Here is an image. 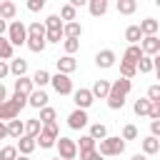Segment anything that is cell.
<instances>
[{"label":"cell","instance_id":"f546056e","mask_svg":"<svg viewBox=\"0 0 160 160\" xmlns=\"http://www.w3.org/2000/svg\"><path fill=\"white\" fill-rule=\"evenodd\" d=\"M138 10V2L135 0H118V12L120 15H132Z\"/></svg>","mask_w":160,"mask_h":160},{"label":"cell","instance_id":"d6986e66","mask_svg":"<svg viewBox=\"0 0 160 160\" xmlns=\"http://www.w3.org/2000/svg\"><path fill=\"white\" fill-rule=\"evenodd\" d=\"M5 130H8V138H15V140H18V138H22V135H25V122L15 118V120L5 122Z\"/></svg>","mask_w":160,"mask_h":160},{"label":"cell","instance_id":"3957f363","mask_svg":"<svg viewBox=\"0 0 160 160\" xmlns=\"http://www.w3.org/2000/svg\"><path fill=\"white\" fill-rule=\"evenodd\" d=\"M95 150L102 158H115V155H122L125 152V140L122 138H115V135H108V138L100 140V145H95Z\"/></svg>","mask_w":160,"mask_h":160},{"label":"cell","instance_id":"836d02e7","mask_svg":"<svg viewBox=\"0 0 160 160\" xmlns=\"http://www.w3.org/2000/svg\"><path fill=\"white\" fill-rule=\"evenodd\" d=\"M55 118H58V112H55L52 108H42L38 120H40V125H48V122H55Z\"/></svg>","mask_w":160,"mask_h":160},{"label":"cell","instance_id":"83f0119b","mask_svg":"<svg viewBox=\"0 0 160 160\" xmlns=\"http://www.w3.org/2000/svg\"><path fill=\"white\" fill-rule=\"evenodd\" d=\"M88 135H90V138H92V140L98 142V140L108 138V128H105L102 122H92V125H90V132H88Z\"/></svg>","mask_w":160,"mask_h":160},{"label":"cell","instance_id":"5b68a950","mask_svg":"<svg viewBox=\"0 0 160 160\" xmlns=\"http://www.w3.org/2000/svg\"><path fill=\"white\" fill-rule=\"evenodd\" d=\"M55 148H58V158L60 160H72L75 155H78V145H75V140L72 138H58L55 140Z\"/></svg>","mask_w":160,"mask_h":160},{"label":"cell","instance_id":"ffe728a7","mask_svg":"<svg viewBox=\"0 0 160 160\" xmlns=\"http://www.w3.org/2000/svg\"><path fill=\"white\" fill-rule=\"evenodd\" d=\"M8 68H10V75L22 78V75L28 72V60H22V58H12V60L8 62Z\"/></svg>","mask_w":160,"mask_h":160},{"label":"cell","instance_id":"ba28073f","mask_svg":"<svg viewBox=\"0 0 160 160\" xmlns=\"http://www.w3.org/2000/svg\"><path fill=\"white\" fill-rule=\"evenodd\" d=\"M140 50H142V55H148V58H155L158 52H160V38L158 35H150V38H142L140 42Z\"/></svg>","mask_w":160,"mask_h":160},{"label":"cell","instance_id":"7dc6e473","mask_svg":"<svg viewBox=\"0 0 160 160\" xmlns=\"http://www.w3.org/2000/svg\"><path fill=\"white\" fill-rule=\"evenodd\" d=\"M80 160H102V155L98 150H90V152H80Z\"/></svg>","mask_w":160,"mask_h":160},{"label":"cell","instance_id":"8fae6325","mask_svg":"<svg viewBox=\"0 0 160 160\" xmlns=\"http://www.w3.org/2000/svg\"><path fill=\"white\" fill-rule=\"evenodd\" d=\"M48 100H50V98H48V92H45V90H38V88L28 95V105H30V108H35V110L48 108Z\"/></svg>","mask_w":160,"mask_h":160},{"label":"cell","instance_id":"9a60e30c","mask_svg":"<svg viewBox=\"0 0 160 160\" xmlns=\"http://www.w3.org/2000/svg\"><path fill=\"white\" fill-rule=\"evenodd\" d=\"M15 18H18V5H15L12 0H2V2H0V20H5V22L10 20V22H12Z\"/></svg>","mask_w":160,"mask_h":160},{"label":"cell","instance_id":"ab89813d","mask_svg":"<svg viewBox=\"0 0 160 160\" xmlns=\"http://www.w3.org/2000/svg\"><path fill=\"white\" fill-rule=\"evenodd\" d=\"M40 132H45V135H50V138H55V140H58V138H60L58 120H55V122H48V125H42V130H40Z\"/></svg>","mask_w":160,"mask_h":160},{"label":"cell","instance_id":"e575fe53","mask_svg":"<svg viewBox=\"0 0 160 160\" xmlns=\"http://www.w3.org/2000/svg\"><path fill=\"white\" fill-rule=\"evenodd\" d=\"M35 145H40L42 150H50V148H55V138H50V135L40 132V135L35 138Z\"/></svg>","mask_w":160,"mask_h":160},{"label":"cell","instance_id":"c3c4849f","mask_svg":"<svg viewBox=\"0 0 160 160\" xmlns=\"http://www.w3.org/2000/svg\"><path fill=\"white\" fill-rule=\"evenodd\" d=\"M10 100H15L20 108H25V105H28V98H25V95H18V92H12V98H10Z\"/></svg>","mask_w":160,"mask_h":160},{"label":"cell","instance_id":"9c48e42d","mask_svg":"<svg viewBox=\"0 0 160 160\" xmlns=\"http://www.w3.org/2000/svg\"><path fill=\"white\" fill-rule=\"evenodd\" d=\"M72 102L78 105V110H88V108L95 102V98L90 95L88 88H80V90H72Z\"/></svg>","mask_w":160,"mask_h":160},{"label":"cell","instance_id":"d6a6232c","mask_svg":"<svg viewBox=\"0 0 160 160\" xmlns=\"http://www.w3.org/2000/svg\"><path fill=\"white\" fill-rule=\"evenodd\" d=\"M132 110H135V115H148L150 112V100L148 98H140V100H135V105H132Z\"/></svg>","mask_w":160,"mask_h":160},{"label":"cell","instance_id":"5bb4252c","mask_svg":"<svg viewBox=\"0 0 160 160\" xmlns=\"http://www.w3.org/2000/svg\"><path fill=\"white\" fill-rule=\"evenodd\" d=\"M140 35L142 38H150V35H158V30H160V22L155 20V18H145V20H140Z\"/></svg>","mask_w":160,"mask_h":160},{"label":"cell","instance_id":"816d5d0a","mask_svg":"<svg viewBox=\"0 0 160 160\" xmlns=\"http://www.w3.org/2000/svg\"><path fill=\"white\" fill-rule=\"evenodd\" d=\"M8 100V90H5V85L0 82V102H5Z\"/></svg>","mask_w":160,"mask_h":160},{"label":"cell","instance_id":"11a10c76","mask_svg":"<svg viewBox=\"0 0 160 160\" xmlns=\"http://www.w3.org/2000/svg\"><path fill=\"white\" fill-rule=\"evenodd\" d=\"M130 160H148V158H145V155H142V152H138V155H132V158H130Z\"/></svg>","mask_w":160,"mask_h":160},{"label":"cell","instance_id":"ee69618b","mask_svg":"<svg viewBox=\"0 0 160 160\" xmlns=\"http://www.w3.org/2000/svg\"><path fill=\"white\" fill-rule=\"evenodd\" d=\"M148 100L150 102H160V85H150L148 88Z\"/></svg>","mask_w":160,"mask_h":160},{"label":"cell","instance_id":"b9f144b4","mask_svg":"<svg viewBox=\"0 0 160 160\" xmlns=\"http://www.w3.org/2000/svg\"><path fill=\"white\" fill-rule=\"evenodd\" d=\"M62 40V30H45V42H60Z\"/></svg>","mask_w":160,"mask_h":160},{"label":"cell","instance_id":"7c38bea8","mask_svg":"<svg viewBox=\"0 0 160 160\" xmlns=\"http://www.w3.org/2000/svg\"><path fill=\"white\" fill-rule=\"evenodd\" d=\"M115 60H118V58H115V50H110V48H108V50H100V52L95 55V65H98V68H102V70L112 68V65H115Z\"/></svg>","mask_w":160,"mask_h":160},{"label":"cell","instance_id":"f5cc1de1","mask_svg":"<svg viewBox=\"0 0 160 160\" xmlns=\"http://www.w3.org/2000/svg\"><path fill=\"white\" fill-rule=\"evenodd\" d=\"M5 32H8V22L0 20V38H5Z\"/></svg>","mask_w":160,"mask_h":160},{"label":"cell","instance_id":"9f6ffc18","mask_svg":"<svg viewBox=\"0 0 160 160\" xmlns=\"http://www.w3.org/2000/svg\"><path fill=\"white\" fill-rule=\"evenodd\" d=\"M15 160H30V158H28V155H18Z\"/></svg>","mask_w":160,"mask_h":160},{"label":"cell","instance_id":"8992f818","mask_svg":"<svg viewBox=\"0 0 160 160\" xmlns=\"http://www.w3.org/2000/svg\"><path fill=\"white\" fill-rule=\"evenodd\" d=\"M50 85H52V90L58 92V95H72V80H70V75H50Z\"/></svg>","mask_w":160,"mask_h":160},{"label":"cell","instance_id":"f35d334b","mask_svg":"<svg viewBox=\"0 0 160 160\" xmlns=\"http://www.w3.org/2000/svg\"><path fill=\"white\" fill-rule=\"evenodd\" d=\"M140 72H152V58H148V55H142L140 60H138V65H135Z\"/></svg>","mask_w":160,"mask_h":160},{"label":"cell","instance_id":"7a4b0ae2","mask_svg":"<svg viewBox=\"0 0 160 160\" xmlns=\"http://www.w3.org/2000/svg\"><path fill=\"white\" fill-rule=\"evenodd\" d=\"M25 45L32 50V52H42L45 50V25L40 22V20H32L30 25H28V40H25Z\"/></svg>","mask_w":160,"mask_h":160},{"label":"cell","instance_id":"6da1fadb","mask_svg":"<svg viewBox=\"0 0 160 160\" xmlns=\"http://www.w3.org/2000/svg\"><path fill=\"white\" fill-rule=\"evenodd\" d=\"M132 90V80H125V78H118V80H112L110 82V92H108V108L110 110H122V105H125V98H128V92Z\"/></svg>","mask_w":160,"mask_h":160},{"label":"cell","instance_id":"8d00e7d4","mask_svg":"<svg viewBox=\"0 0 160 160\" xmlns=\"http://www.w3.org/2000/svg\"><path fill=\"white\" fill-rule=\"evenodd\" d=\"M62 48H65V55H75V52L80 50V40L65 38V40H62Z\"/></svg>","mask_w":160,"mask_h":160},{"label":"cell","instance_id":"1f68e13d","mask_svg":"<svg viewBox=\"0 0 160 160\" xmlns=\"http://www.w3.org/2000/svg\"><path fill=\"white\" fill-rule=\"evenodd\" d=\"M12 52H15V48L8 42V38H0V60H12Z\"/></svg>","mask_w":160,"mask_h":160},{"label":"cell","instance_id":"74e56055","mask_svg":"<svg viewBox=\"0 0 160 160\" xmlns=\"http://www.w3.org/2000/svg\"><path fill=\"white\" fill-rule=\"evenodd\" d=\"M135 72H138V68H135V65H128V62H122V60H120V78L132 80V78H135Z\"/></svg>","mask_w":160,"mask_h":160},{"label":"cell","instance_id":"277c9868","mask_svg":"<svg viewBox=\"0 0 160 160\" xmlns=\"http://www.w3.org/2000/svg\"><path fill=\"white\" fill-rule=\"evenodd\" d=\"M25 40H28V28H25V22H22V20L8 22V42H10L12 48H18V45H25Z\"/></svg>","mask_w":160,"mask_h":160},{"label":"cell","instance_id":"f1b7e54d","mask_svg":"<svg viewBox=\"0 0 160 160\" xmlns=\"http://www.w3.org/2000/svg\"><path fill=\"white\" fill-rule=\"evenodd\" d=\"M75 145H78V152H90V150H95V140L90 138V135H82L80 140H75Z\"/></svg>","mask_w":160,"mask_h":160},{"label":"cell","instance_id":"681fc988","mask_svg":"<svg viewBox=\"0 0 160 160\" xmlns=\"http://www.w3.org/2000/svg\"><path fill=\"white\" fill-rule=\"evenodd\" d=\"M150 135H152V138L160 135V120H152V122H150Z\"/></svg>","mask_w":160,"mask_h":160},{"label":"cell","instance_id":"603a6c76","mask_svg":"<svg viewBox=\"0 0 160 160\" xmlns=\"http://www.w3.org/2000/svg\"><path fill=\"white\" fill-rule=\"evenodd\" d=\"M158 152H160V140L152 138V135H148L142 140V155L148 158V155H158Z\"/></svg>","mask_w":160,"mask_h":160},{"label":"cell","instance_id":"bcb514c9","mask_svg":"<svg viewBox=\"0 0 160 160\" xmlns=\"http://www.w3.org/2000/svg\"><path fill=\"white\" fill-rule=\"evenodd\" d=\"M148 118L160 120V102H150V112H148Z\"/></svg>","mask_w":160,"mask_h":160},{"label":"cell","instance_id":"4dcf8cb0","mask_svg":"<svg viewBox=\"0 0 160 160\" xmlns=\"http://www.w3.org/2000/svg\"><path fill=\"white\" fill-rule=\"evenodd\" d=\"M58 18H60V20H65V22H72V20L78 18V10H75L70 2H65V5L60 8V15H58Z\"/></svg>","mask_w":160,"mask_h":160},{"label":"cell","instance_id":"7bdbcfd3","mask_svg":"<svg viewBox=\"0 0 160 160\" xmlns=\"http://www.w3.org/2000/svg\"><path fill=\"white\" fill-rule=\"evenodd\" d=\"M135 138H138V128L128 122V125L122 128V140H135Z\"/></svg>","mask_w":160,"mask_h":160},{"label":"cell","instance_id":"d590c367","mask_svg":"<svg viewBox=\"0 0 160 160\" xmlns=\"http://www.w3.org/2000/svg\"><path fill=\"white\" fill-rule=\"evenodd\" d=\"M42 25H45V30H62V20L58 15H48Z\"/></svg>","mask_w":160,"mask_h":160},{"label":"cell","instance_id":"4316f807","mask_svg":"<svg viewBox=\"0 0 160 160\" xmlns=\"http://www.w3.org/2000/svg\"><path fill=\"white\" fill-rule=\"evenodd\" d=\"M125 40H128L130 45H138V42L142 40V35H140V28H138V25H128V28H125Z\"/></svg>","mask_w":160,"mask_h":160},{"label":"cell","instance_id":"44dd1931","mask_svg":"<svg viewBox=\"0 0 160 160\" xmlns=\"http://www.w3.org/2000/svg\"><path fill=\"white\" fill-rule=\"evenodd\" d=\"M88 10L92 18H102L108 12V0H88Z\"/></svg>","mask_w":160,"mask_h":160},{"label":"cell","instance_id":"52a82bcc","mask_svg":"<svg viewBox=\"0 0 160 160\" xmlns=\"http://www.w3.org/2000/svg\"><path fill=\"white\" fill-rule=\"evenodd\" d=\"M20 105L15 102V100H5V102H0V122H10V120H15L18 115H20Z\"/></svg>","mask_w":160,"mask_h":160},{"label":"cell","instance_id":"f907efd6","mask_svg":"<svg viewBox=\"0 0 160 160\" xmlns=\"http://www.w3.org/2000/svg\"><path fill=\"white\" fill-rule=\"evenodd\" d=\"M10 75V68H8V62L5 60H0V80H5Z\"/></svg>","mask_w":160,"mask_h":160},{"label":"cell","instance_id":"2e32d148","mask_svg":"<svg viewBox=\"0 0 160 160\" xmlns=\"http://www.w3.org/2000/svg\"><path fill=\"white\" fill-rule=\"evenodd\" d=\"M12 88H15V92H18V95H25V98H28V95H30V92L35 90V85H32V80H30L28 75L18 78V80L12 82Z\"/></svg>","mask_w":160,"mask_h":160},{"label":"cell","instance_id":"d4e9b609","mask_svg":"<svg viewBox=\"0 0 160 160\" xmlns=\"http://www.w3.org/2000/svg\"><path fill=\"white\" fill-rule=\"evenodd\" d=\"M30 80H32V85H35L38 90H42L45 85H50V72H48V70H35Z\"/></svg>","mask_w":160,"mask_h":160},{"label":"cell","instance_id":"ac0fdd59","mask_svg":"<svg viewBox=\"0 0 160 160\" xmlns=\"http://www.w3.org/2000/svg\"><path fill=\"white\" fill-rule=\"evenodd\" d=\"M80 35H82V25H80L78 20H72V22H62V38L80 40Z\"/></svg>","mask_w":160,"mask_h":160},{"label":"cell","instance_id":"30bf717a","mask_svg":"<svg viewBox=\"0 0 160 160\" xmlns=\"http://www.w3.org/2000/svg\"><path fill=\"white\" fill-rule=\"evenodd\" d=\"M88 122H90V120H88V112H85V110H78V108H75V110L68 115V128H70V130H82Z\"/></svg>","mask_w":160,"mask_h":160},{"label":"cell","instance_id":"6f0895ef","mask_svg":"<svg viewBox=\"0 0 160 160\" xmlns=\"http://www.w3.org/2000/svg\"><path fill=\"white\" fill-rule=\"evenodd\" d=\"M52 160H60V158H52Z\"/></svg>","mask_w":160,"mask_h":160},{"label":"cell","instance_id":"60d3db41","mask_svg":"<svg viewBox=\"0 0 160 160\" xmlns=\"http://www.w3.org/2000/svg\"><path fill=\"white\" fill-rule=\"evenodd\" d=\"M15 158H18L15 145H5V148H0V160H15Z\"/></svg>","mask_w":160,"mask_h":160},{"label":"cell","instance_id":"4fadbf2b","mask_svg":"<svg viewBox=\"0 0 160 160\" xmlns=\"http://www.w3.org/2000/svg\"><path fill=\"white\" fill-rule=\"evenodd\" d=\"M55 62H58V72H60V75H70V72L78 70V62H75L72 55H62V58H58Z\"/></svg>","mask_w":160,"mask_h":160},{"label":"cell","instance_id":"f6af8a7d","mask_svg":"<svg viewBox=\"0 0 160 160\" xmlns=\"http://www.w3.org/2000/svg\"><path fill=\"white\" fill-rule=\"evenodd\" d=\"M45 8V0H28V10L30 12H40Z\"/></svg>","mask_w":160,"mask_h":160},{"label":"cell","instance_id":"e0dca14e","mask_svg":"<svg viewBox=\"0 0 160 160\" xmlns=\"http://www.w3.org/2000/svg\"><path fill=\"white\" fill-rule=\"evenodd\" d=\"M35 148H38V145H35V138H28V135L18 138V145H15L18 155H28V158H30V152H32Z\"/></svg>","mask_w":160,"mask_h":160},{"label":"cell","instance_id":"cb8c5ba5","mask_svg":"<svg viewBox=\"0 0 160 160\" xmlns=\"http://www.w3.org/2000/svg\"><path fill=\"white\" fill-rule=\"evenodd\" d=\"M108 92H110V80H95V85L90 88L92 98H108Z\"/></svg>","mask_w":160,"mask_h":160},{"label":"cell","instance_id":"db71d44e","mask_svg":"<svg viewBox=\"0 0 160 160\" xmlns=\"http://www.w3.org/2000/svg\"><path fill=\"white\" fill-rule=\"evenodd\" d=\"M8 138V130H5V122H0V140Z\"/></svg>","mask_w":160,"mask_h":160},{"label":"cell","instance_id":"484cf974","mask_svg":"<svg viewBox=\"0 0 160 160\" xmlns=\"http://www.w3.org/2000/svg\"><path fill=\"white\" fill-rule=\"evenodd\" d=\"M40 130H42V125H40V120H38V118L25 120V135H28V138H38V135H40Z\"/></svg>","mask_w":160,"mask_h":160},{"label":"cell","instance_id":"7402d4cb","mask_svg":"<svg viewBox=\"0 0 160 160\" xmlns=\"http://www.w3.org/2000/svg\"><path fill=\"white\" fill-rule=\"evenodd\" d=\"M140 58H142L140 45H128V50H125V55H122V62H128V65H138Z\"/></svg>","mask_w":160,"mask_h":160}]
</instances>
